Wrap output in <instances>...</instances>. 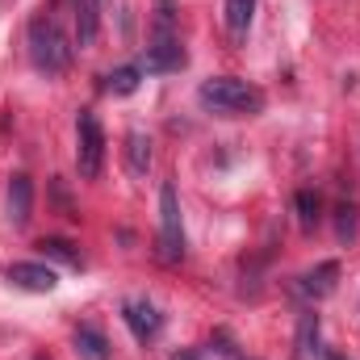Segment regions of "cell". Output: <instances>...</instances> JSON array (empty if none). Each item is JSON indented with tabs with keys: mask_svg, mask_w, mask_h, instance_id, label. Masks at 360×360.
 <instances>
[{
	"mask_svg": "<svg viewBox=\"0 0 360 360\" xmlns=\"http://www.w3.org/2000/svg\"><path fill=\"white\" fill-rule=\"evenodd\" d=\"M197 101L210 109V113H222V117H252L264 109V92L248 80H235V76H214L197 89Z\"/></svg>",
	"mask_w": 360,
	"mask_h": 360,
	"instance_id": "cell-1",
	"label": "cell"
},
{
	"mask_svg": "<svg viewBox=\"0 0 360 360\" xmlns=\"http://www.w3.org/2000/svg\"><path fill=\"white\" fill-rule=\"evenodd\" d=\"M30 59H34V68L46 72V76L68 72V63H72V42L63 38V30H59L51 17H34V21H30Z\"/></svg>",
	"mask_w": 360,
	"mask_h": 360,
	"instance_id": "cell-2",
	"label": "cell"
},
{
	"mask_svg": "<svg viewBox=\"0 0 360 360\" xmlns=\"http://www.w3.org/2000/svg\"><path fill=\"white\" fill-rule=\"evenodd\" d=\"M160 260H164V264H180V260H184L180 197H176V184H172V180H164V188H160Z\"/></svg>",
	"mask_w": 360,
	"mask_h": 360,
	"instance_id": "cell-3",
	"label": "cell"
},
{
	"mask_svg": "<svg viewBox=\"0 0 360 360\" xmlns=\"http://www.w3.org/2000/svg\"><path fill=\"white\" fill-rule=\"evenodd\" d=\"M101 164H105V130H101L92 109H80V117H76V168L84 180H96Z\"/></svg>",
	"mask_w": 360,
	"mask_h": 360,
	"instance_id": "cell-4",
	"label": "cell"
},
{
	"mask_svg": "<svg viewBox=\"0 0 360 360\" xmlns=\"http://www.w3.org/2000/svg\"><path fill=\"white\" fill-rule=\"evenodd\" d=\"M188 63V51L180 46L176 38H155L143 59H139V72H151V76H164V72H180Z\"/></svg>",
	"mask_w": 360,
	"mask_h": 360,
	"instance_id": "cell-5",
	"label": "cell"
},
{
	"mask_svg": "<svg viewBox=\"0 0 360 360\" xmlns=\"http://www.w3.org/2000/svg\"><path fill=\"white\" fill-rule=\"evenodd\" d=\"M122 319H126V327L134 331V340H139V344L155 340V335H160V327H164V319H160V310H155L151 302H126V306H122Z\"/></svg>",
	"mask_w": 360,
	"mask_h": 360,
	"instance_id": "cell-6",
	"label": "cell"
},
{
	"mask_svg": "<svg viewBox=\"0 0 360 360\" xmlns=\"http://www.w3.org/2000/svg\"><path fill=\"white\" fill-rule=\"evenodd\" d=\"M4 276H8V285H17L25 293H51L59 285V276L46 269V264H8Z\"/></svg>",
	"mask_w": 360,
	"mask_h": 360,
	"instance_id": "cell-7",
	"label": "cell"
},
{
	"mask_svg": "<svg viewBox=\"0 0 360 360\" xmlns=\"http://www.w3.org/2000/svg\"><path fill=\"white\" fill-rule=\"evenodd\" d=\"M30 210H34V184H30V176L17 172L8 180V218H13V226H25Z\"/></svg>",
	"mask_w": 360,
	"mask_h": 360,
	"instance_id": "cell-8",
	"label": "cell"
},
{
	"mask_svg": "<svg viewBox=\"0 0 360 360\" xmlns=\"http://www.w3.org/2000/svg\"><path fill=\"white\" fill-rule=\"evenodd\" d=\"M335 281H340V264H335V260H323L319 269H310L297 281V289H302L306 297H327V293H335Z\"/></svg>",
	"mask_w": 360,
	"mask_h": 360,
	"instance_id": "cell-9",
	"label": "cell"
},
{
	"mask_svg": "<svg viewBox=\"0 0 360 360\" xmlns=\"http://www.w3.org/2000/svg\"><path fill=\"white\" fill-rule=\"evenodd\" d=\"M126 168H130V176H147V168H151V139L143 130L126 134Z\"/></svg>",
	"mask_w": 360,
	"mask_h": 360,
	"instance_id": "cell-10",
	"label": "cell"
},
{
	"mask_svg": "<svg viewBox=\"0 0 360 360\" xmlns=\"http://www.w3.org/2000/svg\"><path fill=\"white\" fill-rule=\"evenodd\" d=\"M252 17H256V0H226V34H231L235 42L248 38Z\"/></svg>",
	"mask_w": 360,
	"mask_h": 360,
	"instance_id": "cell-11",
	"label": "cell"
},
{
	"mask_svg": "<svg viewBox=\"0 0 360 360\" xmlns=\"http://www.w3.org/2000/svg\"><path fill=\"white\" fill-rule=\"evenodd\" d=\"M76 352L84 360H109V340L92 323H84V327H76Z\"/></svg>",
	"mask_w": 360,
	"mask_h": 360,
	"instance_id": "cell-12",
	"label": "cell"
},
{
	"mask_svg": "<svg viewBox=\"0 0 360 360\" xmlns=\"http://www.w3.org/2000/svg\"><path fill=\"white\" fill-rule=\"evenodd\" d=\"M96 0H76V46H92L96 38Z\"/></svg>",
	"mask_w": 360,
	"mask_h": 360,
	"instance_id": "cell-13",
	"label": "cell"
},
{
	"mask_svg": "<svg viewBox=\"0 0 360 360\" xmlns=\"http://www.w3.org/2000/svg\"><path fill=\"white\" fill-rule=\"evenodd\" d=\"M297 222H302V231H306V235L323 222V201H319V193H314V188H302V193H297Z\"/></svg>",
	"mask_w": 360,
	"mask_h": 360,
	"instance_id": "cell-14",
	"label": "cell"
},
{
	"mask_svg": "<svg viewBox=\"0 0 360 360\" xmlns=\"http://www.w3.org/2000/svg\"><path fill=\"white\" fill-rule=\"evenodd\" d=\"M38 252L51 256V260H59V264H72V269L84 264L80 252H76V243H68V239H38Z\"/></svg>",
	"mask_w": 360,
	"mask_h": 360,
	"instance_id": "cell-15",
	"label": "cell"
},
{
	"mask_svg": "<svg viewBox=\"0 0 360 360\" xmlns=\"http://www.w3.org/2000/svg\"><path fill=\"white\" fill-rule=\"evenodd\" d=\"M139 76H143L139 68H117V72L105 76V89L113 92V96H130V92L139 89Z\"/></svg>",
	"mask_w": 360,
	"mask_h": 360,
	"instance_id": "cell-16",
	"label": "cell"
},
{
	"mask_svg": "<svg viewBox=\"0 0 360 360\" xmlns=\"http://www.w3.org/2000/svg\"><path fill=\"white\" fill-rule=\"evenodd\" d=\"M297 344H302V352H306V356H314V352H319V319H314V314H302Z\"/></svg>",
	"mask_w": 360,
	"mask_h": 360,
	"instance_id": "cell-17",
	"label": "cell"
},
{
	"mask_svg": "<svg viewBox=\"0 0 360 360\" xmlns=\"http://www.w3.org/2000/svg\"><path fill=\"white\" fill-rule=\"evenodd\" d=\"M356 235V210L352 205H340V243H348Z\"/></svg>",
	"mask_w": 360,
	"mask_h": 360,
	"instance_id": "cell-18",
	"label": "cell"
},
{
	"mask_svg": "<svg viewBox=\"0 0 360 360\" xmlns=\"http://www.w3.org/2000/svg\"><path fill=\"white\" fill-rule=\"evenodd\" d=\"M172 21H176L172 0H160V38H172Z\"/></svg>",
	"mask_w": 360,
	"mask_h": 360,
	"instance_id": "cell-19",
	"label": "cell"
},
{
	"mask_svg": "<svg viewBox=\"0 0 360 360\" xmlns=\"http://www.w3.org/2000/svg\"><path fill=\"white\" fill-rule=\"evenodd\" d=\"M331 360H348V356H331Z\"/></svg>",
	"mask_w": 360,
	"mask_h": 360,
	"instance_id": "cell-20",
	"label": "cell"
},
{
	"mask_svg": "<svg viewBox=\"0 0 360 360\" xmlns=\"http://www.w3.org/2000/svg\"><path fill=\"white\" fill-rule=\"evenodd\" d=\"M34 360H51V356H34Z\"/></svg>",
	"mask_w": 360,
	"mask_h": 360,
	"instance_id": "cell-21",
	"label": "cell"
}]
</instances>
